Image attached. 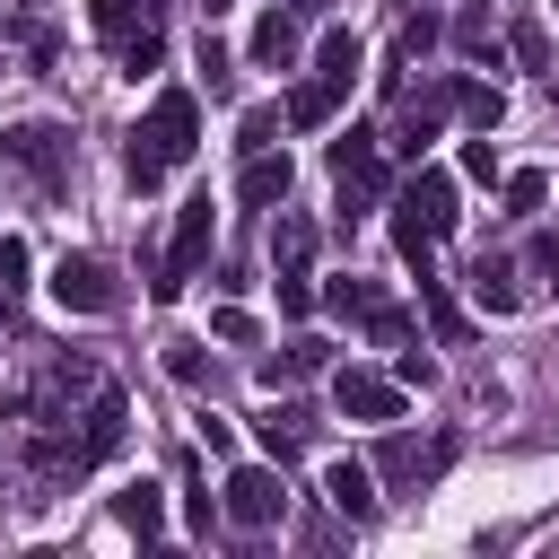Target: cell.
<instances>
[{"instance_id": "19", "label": "cell", "mask_w": 559, "mask_h": 559, "mask_svg": "<svg viewBox=\"0 0 559 559\" xmlns=\"http://www.w3.org/2000/svg\"><path fill=\"white\" fill-rule=\"evenodd\" d=\"M419 306H428V332H437L445 349H463V341H472V323H463V306L445 297V280H437V271H419Z\"/></svg>"}, {"instance_id": "38", "label": "cell", "mask_w": 559, "mask_h": 559, "mask_svg": "<svg viewBox=\"0 0 559 559\" xmlns=\"http://www.w3.org/2000/svg\"><path fill=\"white\" fill-rule=\"evenodd\" d=\"M0 288H26V245L0 236Z\"/></svg>"}, {"instance_id": "12", "label": "cell", "mask_w": 559, "mask_h": 559, "mask_svg": "<svg viewBox=\"0 0 559 559\" xmlns=\"http://www.w3.org/2000/svg\"><path fill=\"white\" fill-rule=\"evenodd\" d=\"M314 245H323L314 218L280 201V227H271V262H280V280H306V271H314Z\"/></svg>"}, {"instance_id": "8", "label": "cell", "mask_w": 559, "mask_h": 559, "mask_svg": "<svg viewBox=\"0 0 559 559\" xmlns=\"http://www.w3.org/2000/svg\"><path fill=\"white\" fill-rule=\"evenodd\" d=\"M122 428H131V402H122L114 384H96L87 411H79V437H70V445H79V472H96V463L122 445Z\"/></svg>"}, {"instance_id": "27", "label": "cell", "mask_w": 559, "mask_h": 559, "mask_svg": "<svg viewBox=\"0 0 559 559\" xmlns=\"http://www.w3.org/2000/svg\"><path fill=\"white\" fill-rule=\"evenodd\" d=\"M114 52H122V79H140V70H157V61H166V35H157V26H140V35H122Z\"/></svg>"}, {"instance_id": "25", "label": "cell", "mask_w": 559, "mask_h": 559, "mask_svg": "<svg viewBox=\"0 0 559 559\" xmlns=\"http://www.w3.org/2000/svg\"><path fill=\"white\" fill-rule=\"evenodd\" d=\"M323 367V341H288L280 358H262V384H297V376H314Z\"/></svg>"}, {"instance_id": "10", "label": "cell", "mask_w": 559, "mask_h": 559, "mask_svg": "<svg viewBox=\"0 0 559 559\" xmlns=\"http://www.w3.org/2000/svg\"><path fill=\"white\" fill-rule=\"evenodd\" d=\"M445 105H454V79H437V87H419V96H402V114H393V148H402V157H419V148L437 140V122H445Z\"/></svg>"}, {"instance_id": "21", "label": "cell", "mask_w": 559, "mask_h": 559, "mask_svg": "<svg viewBox=\"0 0 559 559\" xmlns=\"http://www.w3.org/2000/svg\"><path fill=\"white\" fill-rule=\"evenodd\" d=\"M332 114H341V87H332V79L288 87V122H297V131H314V122H332Z\"/></svg>"}, {"instance_id": "39", "label": "cell", "mask_w": 559, "mask_h": 559, "mask_svg": "<svg viewBox=\"0 0 559 559\" xmlns=\"http://www.w3.org/2000/svg\"><path fill=\"white\" fill-rule=\"evenodd\" d=\"M393 376H402V384H437V367H428V358H419L411 341H402V358H393Z\"/></svg>"}, {"instance_id": "15", "label": "cell", "mask_w": 559, "mask_h": 559, "mask_svg": "<svg viewBox=\"0 0 559 559\" xmlns=\"http://www.w3.org/2000/svg\"><path fill=\"white\" fill-rule=\"evenodd\" d=\"M245 61L288 70V61H297V17H288V9H262V17H253V35H245Z\"/></svg>"}, {"instance_id": "28", "label": "cell", "mask_w": 559, "mask_h": 559, "mask_svg": "<svg viewBox=\"0 0 559 559\" xmlns=\"http://www.w3.org/2000/svg\"><path fill=\"white\" fill-rule=\"evenodd\" d=\"M428 44H437V17H428V9H402V35H393V61H419Z\"/></svg>"}, {"instance_id": "7", "label": "cell", "mask_w": 559, "mask_h": 559, "mask_svg": "<svg viewBox=\"0 0 559 559\" xmlns=\"http://www.w3.org/2000/svg\"><path fill=\"white\" fill-rule=\"evenodd\" d=\"M332 402H341V419L393 428V419H402V376H376V367H341V376H332Z\"/></svg>"}, {"instance_id": "40", "label": "cell", "mask_w": 559, "mask_h": 559, "mask_svg": "<svg viewBox=\"0 0 559 559\" xmlns=\"http://www.w3.org/2000/svg\"><path fill=\"white\" fill-rule=\"evenodd\" d=\"M280 314H314V288L306 280H280Z\"/></svg>"}, {"instance_id": "35", "label": "cell", "mask_w": 559, "mask_h": 559, "mask_svg": "<svg viewBox=\"0 0 559 559\" xmlns=\"http://www.w3.org/2000/svg\"><path fill=\"white\" fill-rule=\"evenodd\" d=\"M507 44H515V61H524V70H550V35H542V26H515Z\"/></svg>"}, {"instance_id": "30", "label": "cell", "mask_w": 559, "mask_h": 559, "mask_svg": "<svg viewBox=\"0 0 559 559\" xmlns=\"http://www.w3.org/2000/svg\"><path fill=\"white\" fill-rule=\"evenodd\" d=\"M201 79H210V96H227V87H236V52H227V44H210V35H201Z\"/></svg>"}, {"instance_id": "34", "label": "cell", "mask_w": 559, "mask_h": 559, "mask_svg": "<svg viewBox=\"0 0 559 559\" xmlns=\"http://www.w3.org/2000/svg\"><path fill=\"white\" fill-rule=\"evenodd\" d=\"M218 515H227V507H218V498H210V489H183V524H192V533H201V542H210V533H218Z\"/></svg>"}, {"instance_id": "5", "label": "cell", "mask_w": 559, "mask_h": 559, "mask_svg": "<svg viewBox=\"0 0 559 559\" xmlns=\"http://www.w3.org/2000/svg\"><path fill=\"white\" fill-rule=\"evenodd\" d=\"M52 306H61V314H114L122 288H114V271H105L96 253H61V262H52Z\"/></svg>"}, {"instance_id": "1", "label": "cell", "mask_w": 559, "mask_h": 559, "mask_svg": "<svg viewBox=\"0 0 559 559\" xmlns=\"http://www.w3.org/2000/svg\"><path fill=\"white\" fill-rule=\"evenodd\" d=\"M192 148H201V114H192V96H183V87H166V96L148 105V122L131 131V148H122L131 192H157V183H166Z\"/></svg>"}, {"instance_id": "37", "label": "cell", "mask_w": 559, "mask_h": 559, "mask_svg": "<svg viewBox=\"0 0 559 559\" xmlns=\"http://www.w3.org/2000/svg\"><path fill=\"white\" fill-rule=\"evenodd\" d=\"M210 332H218V341H236V349H245V341H253V314H245V306H218V314H210Z\"/></svg>"}, {"instance_id": "2", "label": "cell", "mask_w": 559, "mask_h": 559, "mask_svg": "<svg viewBox=\"0 0 559 559\" xmlns=\"http://www.w3.org/2000/svg\"><path fill=\"white\" fill-rule=\"evenodd\" d=\"M210 236H218V210H210V192H192V201L175 210V236H166V262L148 271V297H157V306H175V297L192 288V271L210 262Z\"/></svg>"}, {"instance_id": "36", "label": "cell", "mask_w": 559, "mask_h": 559, "mask_svg": "<svg viewBox=\"0 0 559 559\" xmlns=\"http://www.w3.org/2000/svg\"><path fill=\"white\" fill-rule=\"evenodd\" d=\"M271 131H280V105H253V114L236 122V140H245V148H271Z\"/></svg>"}, {"instance_id": "22", "label": "cell", "mask_w": 559, "mask_h": 559, "mask_svg": "<svg viewBox=\"0 0 559 559\" xmlns=\"http://www.w3.org/2000/svg\"><path fill=\"white\" fill-rule=\"evenodd\" d=\"M148 9H157V0H87V17H96V35H105V44L140 35V26H148Z\"/></svg>"}, {"instance_id": "3", "label": "cell", "mask_w": 559, "mask_h": 559, "mask_svg": "<svg viewBox=\"0 0 559 559\" xmlns=\"http://www.w3.org/2000/svg\"><path fill=\"white\" fill-rule=\"evenodd\" d=\"M332 183H341V227L384 201V148H376V131H341L332 140Z\"/></svg>"}, {"instance_id": "33", "label": "cell", "mask_w": 559, "mask_h": 559, "mask_svg": "<svg viewBox=\"0 0 559 559\" xmlns=\"http://www.w3.org/2000/svg\"><path fill=\"white\" fill-rule=\"evenodd\" d=\"M542 192H550V183H542L533 166H524V175H507V210H515V218H533V210H542Z\"/></svg>"}, {"instance_id": "14", "label": "cell", "mask_w": 559, "mask_h": 559, "mask_svg": "<svg viewBox=\"0 0 559 559\" xmlns=\"http://www.w3.org/2000/svg\"><path fill=\"white\" fill-rule=\"evenodd\" d=\"M384 480H428V472H445L454 463V437H437V445H419V437H384Z\"/></svg>"}, {"instance_id": "31", "label": "cell", "mask_w": 559, "mask_h": 559, "mask_svg": "<svg viewBox=\"0 0 559 559\" xmlns=\"http://www.w3.org/2000/svg\"><path fill=\"white\" fill-rule=\"evenodd\" d=\"M166 376H175V384H201V376H210L201 341H166Z\"/></svg>"}, {"instance_id": "26", "label": "cell", "mask_w": 559, "mask_h": 559, "mask_svg": "<svg viewBox=\"0 0 559 559\" xmlns=\"http://www.w3.org/2000/svg\"><path fill=\"white\" fill-rule=\"evenodd\" d=\"M323 306H332V314H349V323H367V314H376L384 297H376V288H367L358 271H349V280H332V288H323Z\"/></svg>"}, {"instance_id": "41", "label": "cell", "mask_w": 559, "mask_h": 559, "mask_svg": "<svg viewBox=\"0 0 559 559\" xmlns=\"http://www.w3.org/2000/svg\"><path fill=\"white\" fill-rule=\"evenodd\" d=\"M218 9H227V0H201V17H218Z\"/></svg>"}, {"instance_id": "23", "label": "cell", "mask_w": 559, "mask_h": 559, "mask_svg": "<svg viewBox=\"0 0 559 559\" xmlns=\"http://www.w3.org/2000/svg\"><path fill=\"white\" fill-rule=\"evenodd\" d=\"M454 52L498 61V26H489V9H480V0H472V9H454Z\"/></svg>"}, {"instance_id": "29", "label": "cell", "mask_w": 559, "mask_h": 559, "mask_svg": "<svg viewBox=\"0 0 559 559\" xmlns=\"http://www.w3.org/2000/svg\"><path fill=\"white\" fill-rule=\"evenodd\" d=\"M524 271H533V280H542V288L559 297V236H550V227H542V236L524 245Z\"/></svg>"}, {"instance_id": "17", "label": "cell", "mask_w": 559, "mask_h": 559, "mask_svg": "<svg viewBox=\"0 0 559 559\" xmlns=\"http://www.w3.org/2000/svg\"><path fill=\"white\" fill-rule=\"evenodd\" d=\"M358 61H367V52H358V35H349V26H332V35L314 44V79H332L341 96L358 87Z\"/></svg>"}, {"instance_id": "18", "label": "cell", "mask_w": 559, "mask_h": 559, "mask_svg": "<svg viewBox=\"0 0 559 559\" xmlns=\"http://www.w3.org/2000/svg\"><path fill=\"white\" fill-rule=\"evenodd\" d=\"M472 297H480L489 314H515V306H524V288H515V262L480 253V262H472Z\"/></svg>"}, {"instance_id": "6", "label": "cell", "mask_w": 559, "mask_h": 559, "mask_svg": "<svg viewBox=\"0 0 559 559\" xmlns=\"http://www.w3.org/2000/svg\"><path fill=\"white\" fill-rule=\"evenodd\" d=\"M218 507H227V524H236V533H262V524H280L288 489H280V472L236 463V472H227V489H218Z\"/></svg>"}, {"instance_id": "32", "label": "cell", "mask_w": 559, "mask_h": 559, "mask_svg": "<svg viewBox=\"0 0 559 559\" xmlns=\"http://www.w3.org/2000/svg\"><path fill=\"white\" fill-rule=\"evenodd\" d=\"M463 175H472V183H498V148H489V131L463 140Z\"/></svg>"}, {"instance_id": "24", "label": "cell", "mask_w": 559, "mask_h": 559, "mask_svg": "<svg viewBox=\"0 0 559 559\" xmlns=\"http://www.w3.org/2000/svg\"><path fill=\"white\" fill-rule=\"evenodd\" d=\"M454 105H463V122H472V131H498V122H507V96H498V87H480V79H454Z\"/></svg>"}, {"instance_id": "16", "label": "cell", "mask_w": 559, "mask_h": 559, "mask_svg": "<svg viewBox=\"0 0 559 559\" xmlns=\"http://www.w3.org/2000/svg\"><path fill=\"white\" fill-rule=\"evenodd\" d=\"M323 498H332L349 524H376V472H367V463H332V472H323Z\"/></svg>"}, {"instance_id": "4", "label": "cell", "mask_w": 559, "mask_h": 559, "mask_svg": "<svg viewBox=\"0 0 559 559\" xmlns=\"http://www.w3.org/2000/svg\"><path fill=\"white\" fill-rule=\"evenodd\" d=\"M0 157L26 166L52 201L70 192V131H52V122H9V131H0Z\"/></svg>"}, {"instance_id": "20", "label": "cell", "mask_w": 559, "mask_h": 559, "mask_svg": "<svg viewBox=\"0 0 559 559\" xmlns=\"http://www.w3.org/2000/svg\"><path fill=\"white\" fill-rule=\"evenodd\" d=\"M114 524L140 533V542H157V533H166V498H157L148 480H140V489H114Z\"/></svg>"}, {"instance_id": "13", "label": "cell", "mask_w": 559, "mask_h": 559, "mask_svg": "<svg viewBox=\"0 0 559 559\" xmlns=\"http://www.w3.org/2000/svg\"><path fill=\"white\" fill-rule=\"evenodd\" d=\"M288 183H297V166H288L280 148H253V157H245V175H236V192H245L253 210H280V201H288Z\"/></svg>"}, {"instance_id": "9", "label": "cell", "mask_w": 559, "mask_h": 559, "mask_svg": "<svg viewBox=\"0 0 559 559\" xmlns=\"http://www.w3.org/2000/svg\"><path fill=\"white\" fill-rule=\"evenodd\" d=\"M393 210H402V218H419L428 236H454V218H463V210H454V175H445V166H419V175L402 183V201H393Z\"/></svg>"}, {"instance_id": "11", "label": "cell", "mask_w": 559, "mask_h": 559, "mask_svg": "<svg viewBox=\"0 0 559 559\" xmlns=\"http://www.w3.org/2000/svg\"><path fill=\"white\" fill-rule=\"evenodd\" d=\"M253 437H262L271 463H297V454L314 445V411H306V402H271V411L253 419Z\"/></svg>"}]
</instances>
